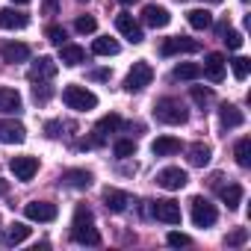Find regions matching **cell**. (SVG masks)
<instances>
[{"label":"cell","instance_id":"obj_1","mask_svg":"<svg viewBox=\"0 0 251 251\" xmlns=\"http://www.w3.org/2000/svg\"><path fill=\"white\" fill-rule=\"evenodd\" d=\"M71 239L80 245H100V233L95 227V216L86 204H80L74 210V222H71Z\"/></svg>","mask_w":251,"mask_h":251},{"label":"cell","instance_id":"obj_2","mask_svg":"<svg viewBox=\"0 0 251 251\" xmlns=\"http://www.w3.org/2000/svg\"><path fill=\"white\" fill-rule=\"evenodd\" d=\"M62 100H65L68 109H77V112H86V109H95L98 106L95 92H89L86 86H65L62 89Z\"/></svg>","mask_w":251,"mask_h":251},{"label":"cell","instance_id":"obj_3","mask_svg":"<svg viewBox=\"0 0 251 251\" xmlns=\"http://www.w3.org/2000/svg\"><path fill=\"white\" fill-rule=\"evenodd\" d=\"M154 115L163 124H183L186 121V109H183V103L177 98H160L154 103Z\"/></svg>","mask_w":251,"mask_h":251},{"label":"cell","instance_id":"obj_4","mask_svg":"<svg viewBox=\"0 0 251 251\" xmlns=\"http://www.w3.org/2000/svg\"><path fill=\"white\" fill-rule=\"evenodd\" d=\"M154 80V68L148 62H133V68L127 71V77H124V89L127 92H142L145 86H151Z\"/></svg>","mask_w":251,"mask_h":251},{"label":"cell","instance_id":"obj_5","mask_svg":"<svg viewBox=\"0 0 251 251\" xmlns=\"http://www.w3.org/2000/svg\"><path fill=\"white\" fill-rule=\"evenodd\" d=\"M192 222H195V227H213V225L219 222V210H216L207 198L195 195V198H192Z\"/></svg>","mask_w":251,"mask_h":251},{"label":"cell","instance_id":"obj_6","mask_svg":"<svg viewBox=\"0 0 251 251\" xmlns=\"http://www.w3.org/2000/svg\"><path fill=\"white\" fill-rule=\"evenodd\" d=\"M151 216L166 222V225H180L183 213H180V204L172 201V198H163V201H151Z\"/></svg>","mask_w":251,"mask_h":251},{"label":"cell","instance_id":"obj_7","mask_svg":"<svg viewBox=\"0 0 251 251\" xmlns=\"http://www.w3.org/2000/svg\"><path fill=\"white\" fill-rule=\"evenodd\" d=\"M115 30L127 39V42H133V45H139L142 39H145V33H142V27H139V21L130 15V12H121V15H115Z\"/></svg>","mask_w":251,"mask_h":251},{"label":"cell","instance_id":"obj_8","mask_svg":"<svg viewBox=\"0 0 251 251\" xmlns=\"http://www.w3.org/2000/svg\"><path fill=\"white\" fill-rule=\"evenodd\" d=\"M157 183H160L163 189H169V192H177V189H183V186L189 183V177H186V172H183V169L169 166V169L157 172Z\"/></svg>","mask_w":251,"mask_h":251},{"label":"cell","instance_id":"obj_9","mask_svg":"<svg viewBox=\"0 0 251 251\" xmlns=\"http://www.w3.org/2000/svg\"><path fill=\"white\" fill-rule=\"evenodd\" d=\"M195 50H201V45H198L195 39H186V36H172V39H166V42H163V48H160V53H163V56H175V53H195Z\"/></svg>","mask_w":251,"mask_h":251},{"label":"cell","instance_id":"obj_10","mask_svg":"<svg viewBox=\"0 0 251 251\" xmlns=\"http://www.w3.org/2000/svg\"><path fill=\"white\" fill-rule=\"evenodd\" d=\"M27 139V127L21 121H9V118H0V142L6 145H18Z\"/></svg>","mask_w":251,"mask_h":251},{"label":"cell","instance_id":"obj_11","mask_svg":"<svg viewBox=\"0 0 251 251\" xmlns=\"http://www.w3.org/2000/svg\"><path fill=\"white\" fill-rule=\"evenodd\" d=\"M56 71H59V65L50 59V56H39L36 62H33V68H30V80L33 83H45V80H53L56 77Z\"/></svg>","mask_w":251,"mask_h":251},{"label":"cell","instance_id":"obj_12","mask_svg":"<svg viewBox=\"0 0 251 251\" xmlns=\"http://www.w3.org/2000/svg\"><path fill=\"white\" fill-rule=\"evenodd\" d=\"M24 216L30 222H53L56 219V204H50V201H30L24 207Z\"/></svg>","mask_w":251,"mask_h":251},{"label":"cell","instance_id":"obj_13","mask_svg":"<svg viewBox=\"0 0 251 251\" xmlns=\"http://www.w3.org/2000/svg\"><path fill=\"white\" fill-rule=\"evenodd\" d=\"M9 169H12V175H15L18 180H33L36 172H39V160H36V157H15V160L9 163Z\"/></svg>","mask_w":251,"mask_h":251},{"label":"cell","instance_id":"obj_14","mask_svg":"<svg viewBox=\"0 0 251 251\" xmlns=\"http://www.w3.org/2000/svg\"><path fill=\"white\" fill-rule=\"evenodd\" d=\"M27 24H30V15H27V12L0 9V30H24Z\"/></svg>","mask_w":251,"mask_h":251},{"label":"cell","instance_id":"obj_15","mask_svg":"<svg viewBox=\"0 0 251 251\" xmlns=\"http://www.w3.org/2000/svg\"><path fill=\"white\" fill-rule=\"evenodd\" d=\"M142 21L148 24V27H166L169 21H172V15H169V9L166 6H157V3H151V6H145L142 9Z\"/></svg>","mask_w":251,"mask_h":251},{"label":"cell","instance_id":"obj_16","mask_svg":"<svg viewBox=\"0 0 251 251\" xmlns=\"http://www.w3.org/2000/svg\"><path fill=\"white\" fill-rule=\"evenodd\" d=\"M201 74H207L213 83H222V80H225V56H222V53H207Z\"/></svg>","mask_w":251,"mask_h":251},{"label":"cell","instance_id":"obj_17","mask_svg":"<svg viewBox=\"0 0 251 251\" xmlns=\"http://www.w3.org/2000/svg\"><path fill=\"white\" fill-rule=\"evenodd\" d=\"M103 204L112 213H124V210H127V204H130V195L121 192V189H103Z\"/></svg>","mask_w":251,"mask_h":251},{"label":"cell","instance_id":"obj_18","mask_svg":"<svg viewBox=\"0 0 251 251\" xmlns=\"http://www.w3.org/2000/svg\"><path fill=\"white\" fill-rule=\"evenodd\" d=\"M62 180L68 183V186H74V189H89L92 186V172H86V169H68V172H62Z\"/></svg>","mask_w":251,"mask_h":251},{"label":"cell","instance_id":"obj_19","mask_svg":"<svg viewBox=\"0 0 251 251\" xmlns=\"http://www.w3.org/2000/svg\"><path fill=\"white\" fill-rule=\"evenodd\" d=\"M0 53H3L6 62H27L30 59V48L24 42H9V45L0 48Z\"/></svg>","mask_w":251,"mask_h":251},{"label":"cell","instance_id":"obj_20","mask_svg":"<svg viewBox=\"0 0 251 251\" xmlns=\"http://www.w3.org/2000/svg\"><path fill=\"white\" fill-rule=\"evenodd\" d=\"M219 118H222V124L225 127H242L245 124V115L239 112V106H233V103H222V109H219Z\"/></svg>","mask_w":251,"mask_h":251},{"label":"cell","instance_id":"obj_21","mask_svg":"<svg viewBox=\"0 0 251 251\" xmlns=\"http://www.w3.org/2000/svg\"><path fill=\"white\" fill-rule=\"evenodd\" d=\"M59 62L68 65V68H74V65L86 62V50H83L80 45H62V48H59Z\"/></svg>","mask_w":251,"mask_h":251},{"label":"cell","instance_id":"obj_22","mask_svg":"<svg viewBox=\"0 0 251 251\" xmlns=\"http://www.w3.org/2000/svg\"><path fill=\"white\" fill-rule=\"evenodd\" d=\"M183 145H180V139H175V136H160V139H154V145H151V151L157 154V157H172V154H177Z\"/></svg>","mask_w":251,"mask_h":251},{"label":"cell","instance_id":"obj_23","mask_svg":"<svg viewBox=\"0 0 251 251\" xmlns=\"http://www.w3.org/2000/svg\"><path fill=\"white\" fill-rule=\"evenodd\" d=\"M27 239H30V227L21 225V222H15V225L3 233V245H9V248H12V245H21V242H27Z\"/></svg>","mask_w":251,"mask_h":251},{"label":"cell","instance_id":"obj_24","mask_svg":"<svg viewBox=\"0 0 251 251\" xmlns=\"http://www.w3.org/2000/svg\"><path fill=\"white\" fill-rule=\"evenodd\" d=\"M21 109V95L15 89H0V112H18Z\"/></svg>","mask_w":251,"mask_h":251},{"label":"cell","instance_id":"obj_25","mask_svg":"<svg viewBox=\"0 0 251 251\" xmlns=\"http://www.w3.org/2000/svg\"><path fill=\"white\" fill-rule=\"evenodd\" d=\"M219 195H222V201L227 204V210H236V207L242 204V195H245V189H242L239 183H230V186H225Z\"/></svg>","mask_w":251,"mask_h":251},{"label":"cell","instance_id":"obj_26","mask_svg":"<svg viewBox=\"0 0 251 251\" xmlns=\"http://www.w3.org/2000/svg\"><path fill=\"white\" fill-rule=\"evenodd\" d=\"M186 21H189L192 30H207V27H213V15H210L207 9H192V12L186 15Z\"/></svg>","mask_w":251,"mask_h":251},{"label":"cell","instance_id":"obj_27","mask_svg":"<svg viewBox=\"0 0 251 251\" xmlns=\"http://www.w3.org/2000/svg\"><path fill=\"white\" fill-rule=\"evenodd\" d=\"M172 77H175V80H198V77H201V65H195V62H180V65H175Z\"/></svg>","mask_w":251,"mask_h":251},{"label":"cell","instance_id":"obj_28","mask_svg":"<svg viewBox=\"0 0 251 251\" xmlns=\"http://www.w3.org/2000/svg\"><path fill=\"white\" fill-rule=\"evenodd\" d=\"M233 157H236V163H239L242 169L251 166V139H248V136H242V139L233 145Z\"/></svg>","mask_w":251,"mask_h":251},{"label":"cell","instance_id":"obj_29","mask_svg":"<svg viewBox=\"0 0 251 251\" xmlns=\"http://www.w3.org/2000/svg\"><path fill=\"white\" fill-rule=\"evenodd\" d=\"M92 50H95L98 56H115V53H118V42L109 39V36H100V39H95Z\"/></svg>","mask_w":251,"mask_h":251},{"label":"cell","instance_id":"obj_30","mask_svg":"<svg viewBox=\"0 0 251 251\" xmlns=\"http://www.w3.org/2000/svg\"><path fill=\"white\" fill-rule=\"evenodd\" d=\"M210 145H204V142H195L192 148H189V163L192 166H207L210 163Z\"/></svg>","mask_w":251,"mask_h":251},{"label":"cell","instance_id":"obj_31","mask_svg":"<svg viewBox=\"0 0 251 251\" xmlns=\"http://www.w3.org/2000/svg\"><path fill=\"white\" fill-rule=\"evenodd\" d=\"M112 151H115V157L127 160V157H133V154H136V142H133V139H118Z\"/></svg>","mask_w":251,"mask_h":251},{"label":"cell","instance_id":"obj_32","mask_svg":"<svg viewBox=\"0 0 251 251\" xmlns=\"http://www.w3.org/2000/svg\"><path fill=\"white\" fill-rule=\"evenodd\" d=\"M230 65H233V77H236L239 83H242V80L248 77V71H251V59H245V56H236Z\"/></svg>","mask_w":251,"mask_h":251},{"label":"cell","instance_id":"obj_33","mask_svg":"<svg viewBox=\"0 0 251 251\" xmlns=\"http://www.w3.org/2000/svg\"><path fill=\"white\" fill-rule=\"evenodd\" d=\"M45 36H48V42H53V45H59V48L65 45V30H62L59 24H50V27L45 30Z\"/></svg>","mask_w":251,"mask_h":251},{"label":"cell","instance_id":"obj_34","mask_svg":"<svg viewBox=\"0 0 251 251\" xmlns=\"http://www.w3.org/2000/svg\"><path fill=\"white\" fill-rule=\"evenodd\" d=\"M225 242L233 245V248H236V245H245V242H248V227H236V230H230Z\"/></svg>","mask_w":251,"mask_h":251},{"label":"cell","instance_id":"obj_35","mask_svg":"<svg viewBox=\"0 0 251 251\" xmlns=\"http://www.w3.org/2000/svg\"><path fill=\"white\" fill-rule=\"evenodd\" d=\"M74 27H77V33H83V36H86V33H95V30H98V21H95L92 15H83V18H77V24H74Z\"/></svg>","mask_w":251,"mask_h":251},{"label":"cell","instance_id":"obj_36","mask_svg":"<svg viewBox=\"0 0 251 251\" xmlns=\"http://www.w3.org/2000/svg\"><path fill=\"white\" fill-rule=\"evenodd\" d=\"M192 100H195L198 106H204V103H210V100H213V92H210V89L195 86V89H192Z\"/></svg>","mask_w":251,"mask_h":251},{"label":"cell","instance_id":"obj_37","mask_svg":"<svg viewBox=\"0 0 251 251\" xmlns=\"http://www.w3.org/2000/svg\"><path fill=\"white\" fill-rule=\"evenodd\" d=\"M166 239H169V245H175V248H183V245H192V239H189L186 233H177V230H172V233H169Z\"/></svg>","mask_w":251,"mask_h":251},{"label":"cell","instance_id":"obj_38","mask_svg":"<svg viewBox=\"0 0 251 251\" xmlns=\"http://www.w3.org/2000/svg\"><path fill=\"white\" fill-rule=\"evenodd\" d=\"M225 42H227V48H230V50H239V48H242V33L230 30V33H225Z\"/></svg>","mask_w":251,"mask_h":251},{"label":"cell","instance_id":"obj_39","mask_svg":"<svg viewBox=\"0 0 251 251\" xmlns=\"http://www.w3.org/2000/svg\"><path fill=\"white\" fill-rule=\"evenodd\" d=\"M33 98H36V100H42V103H45V100H48V98H50V86H45V83H39V86H36V89H33Z\"/></svg>","mask_w":251,"mask_h":251},{"label":"cell","instance_id":"obj_40","mask_svg":"<svg viewBox=\"0 0 251 251\" xmlns=\"http://www.w3.org/2000/svg\"><path fill=\"white\" fill-rule=\"evenodd\" d=\"M59 130H62V124H59V121H48V124H45V133H48L50 139H56Z\"/></svg>","mask_w":251,"mask_h":251},{"label":"cell","instance_id":"obj_41","mask_svg":"<svg viewBox=\"0 0 251 251\" xmlns=\"http://www.w3.org/2000/svg\"><path fill=\"white\" fill-rule=\"evenodd\" d=\"M92 80H109V71H103V68H100V71H95V74H92Z\"/></svg>","mask_w":251,"mask_h":251},{"label":"cell","instance_id":"obj_42","mask_svg":"<svg viewBox=\"0 0 251 251\" xmlns=\"http://www.w3.org/2000/svg\"><path fill=\"white\" fill-rule=\"evenodd\" d=\"M45 12H48V15L56 12V0H48V3H45Z\"/></svg>","mask_w":251,"mask_h":251},{"label":"cell","instance_id":"obj_43","mask_svg":"<svg viewBox=\"0 0 251 251\" xmlns=\"http://www.w3.org/2000/svg\"><path fill=\"white\" fill-rule=\"evenodd\" d=\"M12 3H18V6H27V3H30V0H12Z\"/></svg>","mask_w":251,"mask_h":251},{"label":"cell","instance_id":"obj_44","mask_svg":"<svg viewBox=\"0 0 251 251\" xmlns=\"http://www.w3.org/2000/svg\"><path fill=\"white\" fill-rule=\"evenodd\" d=\"M6 192V180H0V195H3Z\"/></svg>","mask_w":251,"mask_h":251},{"label":"cell","instance_id":"obj_45","mask_svg":"<svg viewBox=\"0 0 251 251\" xmlns=\"http://www.w3.org/2000/svg\"><path fill=\"white\" fill-rule=\"evenodd\" d=\"M118 3H124V6H130V3H136V0H118Z\"/></svg>","mask_w":251,"mask_h":251},{"label":"cell","instance_id":"obj_46","mask_svg":"<svg viewBox=\"0 0 251 251\" xmlns=\"http://www.w3.org/2000/svg\"><path fill=\"white\" fill-rule=\"evenodd\" d=\"M204 3H222V0H204Z\"/></svg>","mask_w":251,"mask_h":251},{"label":"cell","instance_id":"obj_47","mask_svg":"<svg viewBox=\"0 0 251 251\" xmlns=\"http://www.w3.org/2000/svg\"><path fill=\"white\" fill-rule=\"evenodd\" d=\"M177 3H183V0H177Z\"/></svg>","mask_w":251,"mask_h":251}]
</instances>
